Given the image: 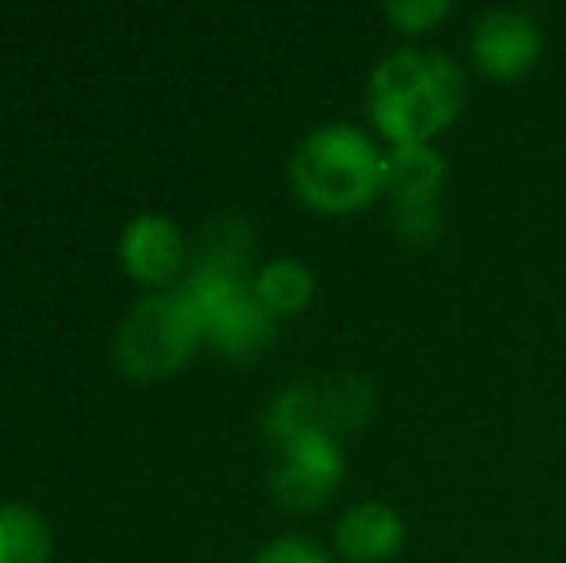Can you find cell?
<instances>
[{
	"label": "cell",
	"mask_w": 566,
	"mask_h": 563,
	"mask_svg": "<svg viewBox=\"0 0 566 563\" xmlns=\"http://www.w3.org/2000/svg\"><path fill=\"white\" fill-rule=\"evenodd\" d=\"M370 121L394 147L448 132L467 105V77L443 51H394L370 74Z\"/></svg>",
	"instance_id": "1"
},
{
	"label": "cell",
	"mask_w": 566,
	"mask_h": 563,
	"mask_svg": "<svg viewBox=\"0 0 566 563\" xmlns=\"http://www.w3.org/2000/svg\"><path fill=\"white\" fill-rule=\"evenodd\" d=\"M119 263L139 285H170L186 263V240L163 212H143L119 236Z\"/></svg>",
	"instance_id": "7"
},
{
	"label": "cell",
	"mask_w": 566,
	"mask_h": 563,
	"mask_svg": "<svg viewBox=\"0 0 566 563\" xmlns=\"http://www.w3.org/2000/svg\"><path fill=\"white\" fill-rule=\"evenodd\" d=\"M443 181H448V163L428 143L394 147L386 155V194L394 197V209H401V205H436Z\"/></svg>",
	"instance_id": "9"
},
{
	"label": "cell",
	"mask_w": 566,
	"mask_h": 563,
	"mask_svg": "<svg viewBox=\"0 0 566 563\" xmlns=\"http://www.w3.org/2000/svg\"><path fill=\"white\" fill-rule=\"evenodd\" d=\"M313 293V271L305 263H297V259H274V263H266L254 274V298L274 316H297L301 309H308Z\"/></svg>",
	"instance_id": "10"
},
{
	"label": "cell",
	"mask_w": 566,
	"mask_h": 563,
	"mask_svg": "<svg viewBox=\"0 0 566 563\" xmlns=\"http://www.w3.org/2000/svg\"><path fill=\"white\" fill-rule=\"evenodd\" d=\"M277 451H282V459L270 475L277 502L290 510H316L328 502V494L343 479V451L336 436L305 432Z\"/></svg>",
	"instance_id": "5"
},
{
	"label": "cell",
	"mask_w": 566,
	"mask_h": 563,
	"mask_svg": "<svg viewBox=\"0 0 566 563\" xmlns=\"http://www.w3.org/2000/svg\"><path fill=\"white\" fill-rule=\"evenodd\" d=\"M205 340L201 316L181 290L135 301L116 332V363L127 378L163 383L189 363Z\"/></svg>",
	"instance_id": "3"
},
{
	"label": "cell",
	"mask_w": 566,
	"mask_h": 563,
	"mask_svg": "<svg viewBox=\"0 0 566 563\" xmlns=\"http://www.w3.org/2000/svg\"><path fill=\"white\" fill-rule=\"evenodd\" d=\"M293 194L316 212H358L386 189V155L350 124H324L293 147Z\"/></svg>",
	"instance_id": "2"
},
{
	"label": "cell",
	"mask_w": 566,
	"mask_h": 563,
	"mask_svg": "<svg viewBox=\"0 0 566 563\" xmlns=\"http://www.w3.org/2000/svg\"><path fill=\"white\" fill-rule=\"evenodd\" d=\"M470 46H474V62L482 74L509 82V77L528 74L539 62L544 31L532 15L516 12V8H493L478 20Z\"/></svg>",
	"instance_id": "6"
},
{
	"label": "cell",
	"mask_w": 566,
	"mask_h": 563,
	"mask_svg": "<svg viewBox=\"0 0 566 563\" xmlns=\"http://www.w3.org/2000/svg\"><path fill=\"white\" fill-rule=\"evenodd\" d=\"M0 563H51V529L31 505H0Z\"/></svg>",
	"instance_id": "11"
},
{
	"label": "cell",
	"mask_w": 566,
	"mask_h": 563,
	"mask_svg": "<svg viewBox=\"0 0 566 563\" xmlns=\"http://www.w3.org/2000/svg\"><path fill=\"white\" fill-rule=\"evenodd\" d=\"M448 12H451L448 0H397V4H386V15L401 31H424L432 23H440Z\"/></svg>",
	"instance_id": "13"
},
{
	"label": "cell",
	"mask_w": 566,
	"mask_h": 563,
	"mask_svg": "<svg viewBox=\"0 0 566 563\" xmlns=\"http://www.w3.org/2000/svg\"><path fill=\"white\" fill-rule=\"evenodd\" d=\"M378 402H374L370 383L355 375L336 378H301V383L285 386L266 409V436L274 448H285L290 440L305 432H355L374 417Z\"/></svg>",
	"instance_id": "4"
},
{
	"label": "cell",
	"mask_w": 566,
	"mask_h": 563,
	"mask_svg": "<svg viewBox=\"0 0 566 563\" xmlns=\"http://www.w3.org/2000/svg\"><path fill=\"white\" fill-rule=\"evenodd\" d=\"M405 521L386 502H358L339 518L336 549L350 563H386L401 552Z\"/></svg>",
	"instance_id": "8"
},
{
	"label": "cell",
	"mask_w": 566,
	"mask_h": 563,
	"mask_svg": "<svg viewBox=\"0 0 566 563\" xmlns=\"http://www.w3.org/2000/svg\"><path fill=\"white\" fill-rule=\"evenodd\" d=\"M254 563H328V556L316 544L301 541V536H282V541H270L254 556Z\"/></svg>",
	"instance_id": "14"
},
{
	"label": "cell",
	"mask_w": 566,
	"mask_h": 563,
	"mask_svg": "<svg viewBox=\"0 0 566 563\" xmlns=\"http://www.w3.org/2000/svg\"><path fill=\"white\" fill-rule=\"evenodd\" d=\"M394 228L405 243H432L443 220L436 205H401V209H394Z\"/></svg>",
	"instance_id": "12"
}]
</instances>
